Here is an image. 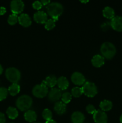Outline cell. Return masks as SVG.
<instances>
[{
    "label": "cell",
    "instance_id": "1",
    "mask_svg": "<svg viewBox=\"0 0 122 123\" xmlns=\"http://www.w3.org/2000/svg\"><path fill=\"white\" fill-rule=\"evenodd\" d=\"M48 14L51 17L55 22L58 20L59 17L62 14L63 11V6L57 2H50L46 7Z\"/></svg>",
    "mask_w": 122,
    "mask_h": 123
},
{
    "label": "cell",
    "instance_id": "2",
    "mask_svg": "<svg viewBox=\"0 0 122 123\" xmlns=\"http://www.w3.org/2000/svg\"><path fill=\"white\" fill-rule=\"evenodd\" d=\"M100 52L104 58L111 59L116 54V48L112 43L109 42H104L100 46Z\"/></svg>",
    "mask_w": 122,
    "mask_h": 123
},
{
    "label": "cell",
    "instance_id": "3",
    "mask_svg": "<svg viewBox=\"0 0 122 123\" xmlns=\"http://www.w3.org/2000/svg\"><path fill=\"white\" fill-rule=\"evenodd\" d=\"M16 104L18 109L22 111H25L28 110L32 106V99L29 96L22 95L18 97Z\"/></svg>",
    "mask_w": 122,
    "mask_h": 123
},
{
    "label": "cell",
    "instance_id": "4",
    "mask_svg": "<svg viewBox=\"0 0 122 123\" xmlns=\"http://www.w3.org/2000/svg\"><path fill=\"white\" fill-rule=\"evenodd\" d=\"M6 76L7 79L13 84H17L20 79L21 74L17 68L15 67H9L6 71Z\"/></svg>",
    "mask_w": 122,
    "mask_h": 123
},
{
    "label": "cell",
    "instance_id": "5",
    "mask_svg": "<svg viewBox=\"0 0 122 123\" xmlns=\"http://www.w3.org/2000/svg\"><path fill=\"white\" fill-rule=\"evenodd\" d=\"M83 92L86 96L93 97L98 93V89L95 84L91 82H86L82 86Z\"/></svg>",
    "mask_w": 122,
    "mask_h": 123
},
{
    "label": "cell",
    "instance_id": "6",
    "mask_svg": "<svg viewBox=\"0 0 122 123\" xmlns=\"http://www.w3.org/2000/svg\"><path fill=\"white\" fill-rule=\"evenodd\" d=\"M32 94L38 98H43L48 94L47 86L41 84L35 85L32 89Z\"/></svg>",
    "mask_w": 122,
    "mask_h": 123
},
{
    "label": "cell",
    "instance_id": "7",
    "mask_svg": "<svg viewBox=\"0 0 122 123\" xmlns=\"http://www.w3.org/2000/svg\"><path fill=\"white\" fill-rule=\"evenodd\" d=\"M24 7H25L24 2L21 0H13L11 1V10L14 14H17L21 13L23 10Z\"/></svg>",
    "mask_w": 122,
    "mask_h": 123
},
{
    "label": "cell",
    "instance_id": "8",
    "mask_svg": "<svg viewBox=\"0 0 122 123\" xmlns=\"http://www.w3.org/2000/svg\"><path fill=\"white\" fill-rule=\"evenodd\" d=\"M93 120L96 123H107L108 117L105 112L98 109L93 114Z\"/></svg>",
    "mask_w": 122,
    "mask_h": 123
},
{
    "label": "cell",
    "instance_id": "9",
    "mask_svg": "<svg viewBox=\"0 0 122 123\" xmlns=\"http://www.w3.org/2000/svg\"><path fill=\"white\" fill-rule=\"evenodd\" d=\"M71 80L75 85H81L84 84L86 79L82 73L78 72H75L72 74Z\"/></svg>",
    "mask_w": 122,
    "mask_h": 123
},
{
    "label": "cell",
    "instance_id": "10",
    "mask_svg": "<svg viewBox=\"0 0 122 123\" xmlns=\"http://www.w3.org/2000/svg\"><path fill=\"white\" fill-rule=\"evenodd\" d=\"M111 26L117 31H122V16H117L112 18L111 20Z\"/></svg>",
    "mask_w": 122,
    "mask_h": 123
},
{
    "label": "cell",
    "instance_id": "11",
    "mask_svg": "<svg viewBox=\"0 0 122 123\" xmlns=\"http://www.w3.org/2000/svg\"><path fill=\"white\" fill-rule=\"evenodd\" d=\"M33 19L39 24H45L47 19V14L44 11H38L33 14Z\"/></svg>",
    "mask_w": 122,
    "mask_h": 123
},
{
    "label": "cell",
    "instance_id": "12",
    "mask_svg": "<svg viewBox=\"0 0 122 123\" xmlns=\"http://www.w3.org/2000/svg\"><path fill=\"white\" fill-rule=\"evenodd\" d=\"M49 99L52 102L57 101L62 97V92L61 90L56 88H53L51 89L49 93Z\"/></svg>",
    "mask_w": 122,
    "mask_h": 123
},
{
    "label": "cell",
    "instance_id": "13",
    "mask_svg": "<svg viewBox=\"0 0 122 123\" xmlns=\"http://www.w3.org/2000/svg\"><path fill=\"white\" fill-rule=\"evenodd\" d=\"M18 21L19 24L25 27H28L31 24V19L26 13H22L18 16Z\"/></svg>",
    "mask_w": 122,
    "mask_h": 123
},
{
    "label": "cell",
    "instance_id": "14",
    "mask_svg": "<svg viewBox=\"0 0 122 123\" xmlns=\"http://www.w3.org/2000/svg\"><path fill=\"white\" fill-rule=\"evenodd\" d=\"M57 79H56V77L55 76L50 75L46 77V78L42 82L41 84L46 86L53 88L57 84Z\"/></svg>",
    "mask_w": 122,
    "mask_h": 123
},
{
    "label": "cell",
    "instance_id": "15",
    "mask_svg": "<svg viewBox=\"0 0 122 123\" xmlns=\"http://www.w3.org/2000/svg\"><path fill=\"white\" fill-rule=\"evenodd\" d=\"M105 59L102 55H96L92 59V63L96 67H100L104 64Z\"/></svg>",
    "mask_w": 122,
    "mask_h": 123
},
{
    "label": "cell",
    "instance_id": "16",
    "mask_svg": "<svg viewBox=\"0 0 122 123\" xmlns=\"http://www.w3.org/2000/svg\"><path fill=\"white\" fill-rule=\"evenodd\" d=\"M84 119V114L80 111H75L72 114L71 120L73 123H83Z\"/></svg>",
    "mask_w": 122,
    "mask_h": 123
},
{
    "label": "cell",
    "instance_id": "17",
    "mask_svg": "<svg viewBox=\"0 0 122 123\" xmlns=\"http://www.w3.org/2000/svg\"><path fill=\"white\" fill-rule=\"evenodd\" d=\"M54 109L57 114L62 115L66 112L67 106H66V104H65L62 102H57L55 103Z\"/></svg>",
    "mask_w": 122,
    "mask_h": 123
},
{
    "label": "cell",
    "instance_id": "18",
    "mask_svg": "<svg viewBox=\"0 0 122 123\" xmlns=\"http://www.w3.org/2000/svg\"><path fill=\"white\" fill-rule=\"evenodd\" d=\"M57 84L60 90H65L69 86V82L64 76H61L57 79Z\"/></svg>",
    "mask_w": 122,
    "mask_h": 123
},
{
    "label": "cell",
    "instance_id": "19",
    "mask_svg": "<svg viewBox=\"0 0 122 123\" xmlns=\"http://www.w3.org/2000/svg\"><path fill=\"white\" fill-rule=\"evenodd\" d=\"M25 119L27 121L30 123L33 122L36 120L37 117V114L35 111L32 110H28L24 114Z\"/></svg>",
    "mask_w": 122,
    "mask_h": 123
},
{
    "label": "cell",
    "instance_id": "20",
    "mask_svg": "<svg viewBox=\"0 0 122 123\" xmlns=\"http://www.w3.org/2000/svg\"><path fill=\"white\" fill-rule=\"evenodd\" d=\"M103 15L108 19H112L115 17V12L113 8L109 6H106L102 11Z\"/></svg>",
    "mask_w": 122,
    "mask_h": 123
},
{
    "label": "cell",
    "instance_id": "21",
    "mask_svg": "<svg viewBox=\"0 0 122 123\" xmlns=\"http://www.w3.org/2000/svg\"><path fill=\"white\" fill-rule=\"evenodd\" d=\"M99 106L102 111H108L112 109V103L108 100H104L100 102Z\"/></svg>",
    "mask_w": 122,
    "mask_h": 123
},
{
    "label": "cell",
    "instance_id": "22",
    "mask_svg": "<svg viewBox=\"0 0 122 123\" xmlns=\"http://www.w3.org/2000/svg\"><path fill=\"white\" fill-rule=\"evenodd\" d=\"M6 113H7V115H8V118L12 120L18 117L19 113H18L17 110L14 107H8L7 108V111H6Z\"/></svg>",
    "mask_w": 122,
    "mask_h": 123
},
{
    "label": "cell",
    "instance_id": "23",
    "mask_svg": "<svg viewBox=\"0 0 122 123\" xmlns=\"http://www.w3.org/2000/svg\"><path fill=\"white\" fill-rule=\"evenodd\" d=\"M20 90V87L19 85L17 84H12L10 86H9L8 89V91L10 94L14 96L17 94Z\"/></svg>",
    "mask_w": 122,
    "mask_h": 123
},
{
    "label": "cell",
    "instance_id": "24",
    "mask_svg": "<svg viewBox=\"0 0 122 123\" xmlns=\"http://www.w3.org/2000/svg\"><path fill=\"white\" fill-rule=\"evenodd\" d=\"M83 94V92L82 88L78 87H74L71 90V95L75 97H79Z\"/></svg>",
    "mask_w": 122,
    "mask_h": 123
},
{
    "label": "cell",
    "instance_id": "25",
    "mask_svg": "<svg viewBox=\"0 0 122 123\" xmlns=\"http://www.w3.org/2000/svg\"><path fill=\"white\" fill-rule=\"evenodd\" d=\"M61 98H62V102L64 103L65 104H67V103L70 102L72 98V95L69 92H65L62 94Z\"/></svg>",
    "mask_w": 122,
    "mask_h": 123
},
{
    "label": "cell",
    "instance_id": "26",
    "mask_svg": "<svg viewBox=\"0 0 122 123\" xmlns=\"http://www.w3.org/2000/svg\"><path fill=\"white\" fill-rule=\"evenodd\" d=\"M42 115H43V118L45 119L46 121L51 120L52 118V112L49 109H44L42 113Z\"/></svg>",
    "mask_w": 122,
    "mask_h": 123
},
{
    "label": "cell",
    "instance_id": "27",
    "mask_svg": "<svg viewBox=\"0 0 122 123\" xmlns=\"http://www.w3.org/2000/svg\"><path fill=\"white\" fill-rule=\"evenodd\" d=\"M18 21V16L17 14H10L8 18V23L11 25H13L16 24Z\"/></svg>",
    "mask_w": 122,
    "mask_h": 123
},
{
    "label": "cell",
    "instance_id": "28",
    "mask_svg": "<svg viewBox=\"0 0 122 123\" xmlns=\"http://www.w3.org/2000/svg\"><path fill=\"white\" fill-rule=\"evenodd\" d=\"M55 26V21L53 19H48L45 23V28L47 30H51Z\"/></svg>",
    "mask_w": 122,
    "mask_h": 123
},
{
    "label": "cell",
    "instance_id": "29",
    "mask_svg": "<svg viewBox=\"0 0 122 123\" xmlns=\"http://www.w3.org/2000/svg\"><path fill=\"white\" fill-rule=\"evenodd\" d=\"M8 90L5 87H0V101L6 98L8 95Z\"/></svg>",
    "mask_w": 122,
    "mask_h": 123
},
{
    "label": "cell",
    "instance_id": "30",
    "mask_svg": "<svg viewBox=\"0 0 122 123\" xmlns=\"http://www.w3.org/2000/svg\"><path fill=\"white\" fill-rule=\"evenodd\" d=\"M86 111L88 113H89V114H94V112H96V109L94 107V106L93 105H91V104H89L88 105L86 106Z\"/></svg>",
    "mask_w": 122,
    "mask_h": 123
},
{
    "label": "cell",
    "instance_id": "31",
    "mask_svg": "<svg viewBox=\"0 0 122 123\" xmlns=\"http://www.w3.org/2000/svg\"><path fill=\"white\" fill-rule=\"evenodd\" d=\"M42 6H43V5H42L41 2V1H34V2H33V4H32V6H33V8H34L35 9L37 10L40 9L42 7Z\"/></svg>",
    "mask_w": 122,
    "mask_h": 123
},
{
    "label": "cell",
    "instance_id": "32",
    "mask_svg": "<svg viewBox=\"0 0 122 123\" xmlns=\"http://www.w3.org/2000/svg\"><path fill=\"white\" fill-rule=\"evenodd\" d=\"M6 123V117L5 115L2 112H0V123Z\"/></svg>",
    "mask_w": 122,
    "mask_h": 123
},
{
    "label": "cell",
    "instance_id": "33",
    "mask_svg": "<svg viewBox=\"0 0 122 123\" xmlns=\"http://www.w3.org/2000/svg\"><path fill=\"white\" fill-rule=\"evenodd\" d=\"M6 13V8L4 7H0V15H3Z\"/></svg>",
    "mask_w": 122,
    "mask_h": 123
},
{
    "label": "cell",
    "instance_id": "34",
    "mask_svg": "<svg viewBox=\"0 0 122 123\" xmlns=\"http://www.w3.org/2000/svg\"><path fill=\"white\" fill-rule=\"evenodd\" d=\"M41 2L42 5L43 6H47L48 4L50 3V0H41Z\"/></svg>",
    "mask_w": 122,
    "mask_h": 123
},
{
    "label": "cell",
    "instance_id": "35",
    "mask_svg": "<svg viewBox=\"0 0 122 123\" xmlns=\"http://www.w3.org/2000/svg\"><path fill=\"white\" fill-rule=\"evenodd\" d=\"M45 123H57L55 121H54V120H53L52 119L51 120H48V121H46V122Z\"/></svg>",
    "mask_w": 122,
    "mask_h": 123
},
{
    "label": "cell",
    "instance_id": "36",
    "mask_svg": "<svg viewBox=\"0 0 122 123\" xmlns=\"http://www.w3.org/2000/svg\"><path fill=\"white\" fill-rule=\"evenodd\" d=\"M2 72H3V68H2V66H1V65L0 64V74H2Z\"/></svg>",
    "mask_w": 122,
    "mask_h": 123
},
{
    "label": "cell",
    "instance_id": "37",
    "mask_svg": "<svg viewBox=\"0 0 122 123\" xmlns=\"http://www.w3.org/2000/svg\"><path fill=\"white\" fill-rule=\"evenodd\" d=\"M120 121L121 123H122V114L121 115L120 118Z\"/></svg>",
    "mask_w": 122,
    "mask_h": 123
},
{
    "label": "cell",
    "instance_id": "38",
    "mask_svg": "<svg viewBox=\"0 0 122 123\" xmlns=\"http://www.w3.org/2000/svg\"><path fill=\"white\" fill-rule=\"evenodd\" d=\"M81 2H84V3H86V2H89L88 0H86V1H80Z\"/></svg>",
    "mask_w": 122,
    "mask_h": 123
},
{
    "label": "cell",
    "instance_id": "39",
    "mask_svg": "<svg viewBox=\"0 0 122 123\" xmlns=\"http://www.w3.org/2000/svg\"><path fill=\"white\" fill-rule=\"evenodd\" d=\"M39 123V122H35V123Z\"/></svg>",
    "mask_w": 122,
    "mask_h": 123
}]
</instances>
